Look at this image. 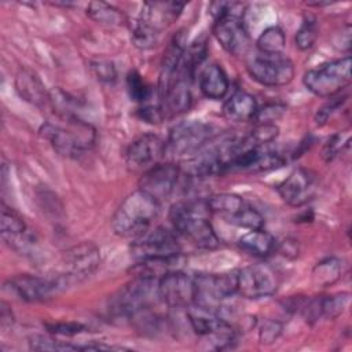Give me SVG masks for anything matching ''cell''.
I'll return each instance as SVG.
<instances>
[{
	"label": "cell",
	"mask_w": 352,
	"mask_h": 352,
	"mask_svg": "<svg viewBox=\"0 0 352 352\" xmlns=\"http://www.w3.org/2000/svg\"><path fill=\"white\" fill-rule=\"evenodd\" d=\"M349 143V136L348 135H342V133H337L334 136H331L327 143L324 144L323 148V157L326 161H331L338 153L340 150H342V147L345 144Z\"/></svg>",
	"instance_id": "obj_37"
},
{
	"label": "cell",
	"mask_w": 352,
	"mask_h": 352,
	"mask_svg": "<svg viewBox=\"0 0 352 352\" xmlns=\"http://www.w3.org/2000/svg\"><path fill=\"white\" fill-rule=\"evenodd\" d=\"M126 89L132 100L143 103L150 98V88L143 80V77L136 72L132 70L126 76Z\"/></svg>",
	"instance_id": "obj_32"
},
{
	"label": "cell",
	"mask_w": 352,
	"mask_h": 352,
	"mask_svg": "<svg viewBox=\"0 0 352 352\" xmlns=\"http://www.w3.org/2000/svg\"><path fill=\"white\" fill-rule=\"evenodd\" d=\"M194 304L217 311L226 298L236 293V271L221 274H197L194 276Z\"/></svg>",
	"instance_id": "obj_13"
},
{
	"label": "cell",
	"mask_w": 352,
	"mask_h": 352,
	"mask_svg": "<svg viewBox=\"0 0 352 352\" xmlns=\"http://www.w3.org/2000/svg\"><path fill=\"white\" fill-rule=\"evenodd\" d=\"M158 298L170 308H188L195 301L194 278L172 270L158 279Z\"/></svg>",
	"instance_id": "obj_16"
},
{
	"label": "cell",
	"mask_w": 352,
	"mask_h": 352,
	"mask_svg": "<svg viewBox=\"0 0 352 352\" xmlns=\"http://www.w3.org/2000/svg\"><path fill=\"white\" fill-rule=\"evenodd\" d=\"M92 70L95 72V76L100 81L111 82L116 80V67L111 62H104V60L92 62Z\"/></svg>",
	"instance_id": "obj_38"
},
{
	"label": "cell",
	"mask_w": 352,
	"mask_h": 352,
	"mask_svg": "<svg viewBox=\"0 0 352 352\" xmlns=\"http://www.w3.org/2000/svg\"><path fill=\"white\" fill-rule=\"evenodd\" d=\"M29 346L33 351H81L80 345L58 341L40 334H33L29 337Z\"/></svg>",
	"instance_id": "obj_31"
},
{
	"label": "cell",
	"mask_w": 352,
	"mask_h": 352,
	"mask_svg": "<svg viewBox=\"0 0 352 352\" xmlns=\"http://www.w3.org/2000/svg\"><path fill=\"white\" fill-rule=\"evenodd\" d=\"M239 248L256 257H267L276 249V239L264 228L249 230L238 241Z\"/></svg>",
	"instance_id": "obj_25"
},
{
	"label": "cell",
	"mask_w": 352,
	"mask_h": 352,
	"mask_svg": "<svg viewBox=\"0 0 352 352\" xmlns=\"http://www.w3.org/2000/svg\"><path fill=\"white\" fill-rule=\"evenodd\" d=\"M87 15L92 21L107 26L121 25L125 19L124 14L118 8L103 1H91L87 7Z\"/></svg>",
	"instance_id": "obj_28"
},
{
	"label": "cell",
	"mask_w": 352,
	"mask_h": 352,
	"mask_svg": "<svg viewBox=\"0 0 352 352\" xmlns=\"http://www.w3.org/2000/svg\"><path fill=\"white\" fill-rule=\"evenodd\" d=\"M40 135L66 158H80L96 140L95 128L78 116H56V120H48L41 125Z\"/></svg>",
	"instance_id": "obj_1"
},
{
	"label": "cell",
	"mask_w": 352,
	"mask_h": 352,
	"mask_svg": "<svg viewBox=\"0 0 352 352\" xmlns=\"http://www.w3.org/2000/svg\"><path fill=\"white\" fill-rule=\"evenodd\" d=\"M158 280L153 278L135 276L132 282L125 285L111 300V311L117 315L133 318L147 311L158 298Z\"/></svg>",
	"instance_id": "obj_11"
},
{
	"label": "cell",
	"mask_w": 352,
	"mask_h": 352,
	"mask_svg": "<svg viewBox=\"0 0 352 352\" xmlns=\"http://www.w3.org/2000/svg\"><path fill=\"white\" fill-rule=\"evenodd\" d=\"M214 16L213 34L221 47L232 55H241L248 48V33L243 25V6L235 1H214L210 4Z\"/></svg>",
	"instance_id": "obj_5"
},
{
	"label": "cell",
	"mask_w": 352,
	"mask_h": 352,
	"mask_svg": "<svg viewBox=\"0 0 352 352\" xmlns=\"http://www.w3.org/2000/svg\"><path fill=\"white\" fill-rule=\"evenodd\" d=\"M246 69L254 81L265 87H282L294 77V65L283 54H254L248 59Z\"/></svg>",
	"instance_id": "obj_12"
},
{
	"label": "cell",
	"mask_w": 352,
	"mask_h": 352,
	"mask_svg": "<svg viewBox=\"0 0 352 352\" xmlns=\"http://www.w3.org/2000/svg\"><path fill=\"white\" fill-rule=\"evenodd\" d=\"M278 289L275 272L263 264L248 265L236 271V293L249 300L272 296Z\"/></svg>",
	"instance_id": "obj_15"
},
{
	"label": "cell",
	"mask_w": 352,
	"mask_h": 352,
	"mask_svg": "<svg viewBox=\"0 0 352 352\" xmlns=\"http://www.w3.org/2000/svg\"><path fill=\"white\" fill-rule=\"evenodd\" d=\"M260 54L279 55L283 54L286 45V37L279 26H268L261 32L256 41Z\"/></svg>",
	"instance_id": "obj_27"
},
{
	"label": "cell",
	"mask_w": 352,
	"mask_h": 352,
	"mask_svg": "<svg viewBox=\"0 0 352 352\" xmlns=\"http://www.w3.org/2000/svg\"><path fill=\"white\" fill-rule=\"evenodd\" d=\"M257 102L253 95L246 91H235L224 103L223 114L227 120L234 122L253 121L257 113Z\"/></svg>",
	"instance_id": "obj_22"
},
{
	"label": "cell",
	"mask_w": 352,
	"mask_h": 352,
	"mask_svg": "<svg viewBox=\"0 0 352 352\" xmlns=\"http://www.w3.org/2000/svg\"><path fill=\"white\" fill-rule=\"evenodd\" d=\"M349 300H351V294L346 292L327 294V296H319L320 316L324 319H330V320L337 319L346 309Z\"/></svg>",
	"instance_id": "obj_29"
},
{
	"label": "cell",
	"mask_w": 352,
	"mask_h": 352,
	"mask_svg": "<svg viewBox=\"0 0 352 352\" xmlns=\"http://www.w3.org/2000/svg\"><path fill=\"white\" fill-rule=\"evenodd\" d=\"M210 213L208 204L201 201H180L170 206L169 220L173 230L188 239L199 249L213 250L220 242L208 217Z\"/></svg>",
	"instance_id": "obj_2"
},
{
	"label": "cell",
	"mask_w": 352,
	"mask_h": 352,
	"mask_svg": "<svg viewBox=\"0 0 352 352\" xmlns=\"http://www.w3.org/2000/svg\"><path fill=\"white\" fill-rule=\"evenodd\" d=\"M1 308H0V322H1V326L3 327H6V326H8V324H12V322H14V316H12V311L10 309V307L4 302V301H1V305H0Z\"/></svg>",
	"instance_id": "obj_41"
},
{
	"label": "cell",
	"mask_w": 352,
	"mask_h": 352,
	"mask_svg": "<svg viewBox=\"0 0 352 352\" xmlns=\"http://www.w3.org/2000/svg\"><path fill=\"white\" fill-rule=\"evenodd\" d=\"M26 231L28 227L22 216L3 204L0 217V232L3 241L16 249L18 246H22V241L26 238Z\"/></svg>",
	"instance_id": "obj_23"
},
{
	"label": "cell",
	"mask_w": 352,
	"mask_h": 352,
	"mask_svg": "<svg viewBox=\"0 0 352 352\" xmlns=\"http://www.w3.org/2000/svg\"><path fill=\"white\" fill-rule=\"evenodd\" d=\"M286 111V106L283 103H265L264 106L257 109L254 122L256 124H275L276 120H279L283 113Z\"/></svg>",
	"instance_id": "obj_33"
},
{
	"label": "cell",
	"mask_w": 352,
	"mask_h": 352,
	"mask_svg": "<svg viewBox=\"0 0 352 352\" xmlns=\"http://www.w3.org/2000/svg\"><path fill=\"white\" fill-rule=\"evenodd\" d=\"M15 88L19 96L36 106L50 102V92L45 89L38 74L30 69H21L15 77Z\"/></svg>",
	"instance_id": "obj_21"
},
{
	"label": "cell",
	"mask_w": 352,
	"mask_h": 352,
	"mask_svg": "<svg viewBox=\"0 0 352 352\" xmlns=\"http://www.w3.org/2000/svg\"><path fill=\"white\" fill-rule=\"evenodd\" d=\"M182 253V245L177 235L165 228H150L144 234L133 238L131 243V254L136 261L148 260H173Z\"/></svg>",
	"instance_id": "obj_8"
},
{
	"label": "cell",
	"mask_w": 352,
	"mask_h": 352,
	"mask_svg": "<svg viewBox=\"0 0 352 352\" xmlns=\"http://www.w3.org/2000/svg\"><path fill=\"white\" fill-rule=\"evenodd\" d=\"M47 330L51 334L72 337L85 330V326L77 322H55V323H45Z\"/></svg>",
	"instance_id": "obj_36"
},
{
	"label": "cell",
	"mask_w": 352,
	"mask_h": 352,
	"mask_svg": "<svg viewBox=\"0 0 352 352\" xmlns=\"http://www.w3.org/2000/svg\"><path fill=\"white\" fill-rule=\"evenodd\" d=\"M65 283L59 276L44 278L30 274H19L10 278L6 287L12 290L21 300L38 302L51 298Z\"/></svg>",
	"instance_id": "obj_18"
},
{
	"label": "cell",
	"mask_w": 352,
	"mask_h": 352,
	"mask_svg": "<svg viewBox=\"0 0 352 352\" xmlns=\"http://www.w3.org/2000/svg\"><path fill=\"white\" fill-rule=\"evenodd\" d=\"M165 155V142L155 133H143L128 146L125 151L126 165L133 169H148Z\"/></svg>",
	"instance_id": "obj_20"
},
{
	"label": "cell",
	"mask_w": 352,
	"mask_h": 352,
	"mask_svg": "<svg viewBox=\"0 0 352 352\" xmlns=\"http://www.w3.org/2000/svg\"><path fill=\"white\" fill-rule=\"evenodd\" d=\"M188 308L187 316L191 327L198 336L209 338V341H205L208 342L209 349L221 351L231 346L235 340V330L219 311L204 308L197 304H192Z\"/></svg>",
	"instance_id": "obj_7"
},
{
	"label": "cell",
	"mask_w": 352,
	"mask_h": 352,
	"mask_svg": "<svg viewBox=\"0 0 352 352\" xmlns=\"http://www.w3.org/2000/svg\"><path fill=\"white\" fill-rule=\"evenodd\" d=\"M160 206L161 204L138 188L116 210L111 219V228L120 236L136 238L151 228L160 214Z\"/></svg>",
	"instance_id": "obj_3"
},
{
	"label": "cell",
	"mask_w": 352,
	"mask_h": 352,
	"mask_svg": "<svg viewBox=\"0 0 352 352\" xmlns=\"http://www.w3.org/2000/svg\"><path fill=\"white\" fill-rule=\"evenodd\" d=\"M318 38V25L315 18L305 16L301 26L296 33V47L301 51H307L314 47Z\"/></svg>",
	"instance_id": "obj_30"
},
{
	"label": "cell",
	"mask_w": 352,
	"mask_h": 352,
	"mask_svg": "<svg viewBox=\"0 0 352 352\" xmlns=\"http://www.w3.org/2000/svg\"><path fill=\"white\" fill-rule=\"evenodd\" d=\"M342 102H344V99L341 100V99L338 98L337 100H331L330 103L324 104V106H323V107L316 113V117H315L316 124H318V125H323V124H326V121L329 120V117L331 116V113H333L334 110H337V109L342 104Z\"/></svg>",
	"instance_id": "obj_40"
},
{
	"label": "cell",
	"mask_w": 352,
	"mask_h": 352,
	"mask_svg": "<svg viewBox=\"0 0 352 352\" xmlns=\"http://www.w3.org/2000/svg\"><path fill=\"white\" fill-rule=\"evenodd\" d=\"M344 272V263L337 257H326L320 260L312 270L311 280L315 287L324 289L334 285Z\"/></svg>",
	"instance_id": "obj_26"
},
{
	"label": "cell",
	"mask_w": 352,
	"mask_h": 352,
	"mask_svg": "<svg viewBox=\"0 0 352 352\" xmlns=\"http://www.w3.org/2000/svg\"><path fill=\"white\" fill-rule=\"evenodd\" d=\"M62 275L60 280H78L92 275L100 264L99 248L92 242H81L65 250L60 258Z\"/></svg>",
	"instance_id": "obj_14"
},
{
	"label": "cell",
	"mask_w": 352,
	"mask_h": 352,
	"mask_svg": "<svg viewBox=\"0 0 352 352\" xmlns=\"http://www.w3.org/2000/svg\"><path fill=\"white\" fill-rule=\"evenodd\" d=\"M318 176L311 169H294L278 187L279 197L290 206H302L308 204L318 191Z\"/></svg>",
	"instance_id": "obj_19"
},
{
	"label": "cell",
	"mask_w": 352,
	"mask_h": 352,
	"mask_svg": "<svg viewBox=\"0 0 352 352\" xmlns=\"http://www.w3.org/2000/svg\"><path fill=\"white\" fill-rule=\"evenodd\" d=\"M139 117L147 122H153V124H158L164 120V114L162 110L158 106H153V104H144L143 107L139 109L138 111Z\"/></svg>",
	"instance_id": "obj_39"
},
{
	"label": "cell",
	"mask_w": 352,
	"mask_h": 352,
	"mask_svg": "<svg viewBox=\"0 0 352 352\" xmlns=\"http://www.w3.org/2000/svg\"><path fill=\"white\" fill-rule=\"evenodd\" d=\"M180 172V166L175 162L155 164L143 172L139 179L138 188L150 195L158 204H162L173 194Z\"/></svg>",
	"instance_id": "obj_17"
},
{
	"label": "cell",
	"mask_w": 352,
	"mask_h": 352,
	"mask_svg": "<svg viewBox=\"0 0 352 352\" xmlns=\"http://www.w3.org/2000/svg\"><path fill=\"white\" fill-rule=\"evenodd\" d=\"M228 78L219 65L206 66L199 74V89L208 99H221L228 91Z\"/></svg>",
	"instance_id": "obj_24"
},
{
	"label": "cell",
	"mask_w": 352,
	"mask_h": 352,
	"mask_svg": "<svg viewBox=\"0 0 352 352\" xmlns=\"http://www.w3.org/2000/svg\"><path fill=\"white\" fill-rule=\"evenodd\" d=\"M282 323L278 322V320H274V319H268L265 320L261 326H260V330H258V341L260 344H264V345H270L272 342H275L279 336L282 334Z\"/></svg>",
	"instance_id": "obj_35"
},
{
	"label": "cell",
	"mask_w": 352,
	"mask_h": 352,
	"mask_svg": "<svg viewBox=\"0 0 352 352\" xmlns=\"http://www.w3.org/2000/svg\"><path fill=\"white\" fill-rule=\"evenodd\" d=\"M184 3L147 1L132 29V41L140 50L153 48L161 32L169 28L182 14Z\"/></svg>",
	"instance_id": "obj_4"
},
{
	"label": "cell",
	"mask_w": 352,
	"mask_h": 352,
	"mask_svg": "<svg viewBox=\"0 0 352 352\" xmlns=\"http://www.w3.org/2000/svg\"><path fill=\"white\" fill-rule=\"evenodd\" d=\"M213 129L209 124L190 120L176 124L165 140V154L172 157H192L195 155L212 138Z\"/></svg>",
	"instance_id": "obj_10"
},
{
	"label": "cell",
	"mask_w": 352,
	"mask_h": 352,
	"mask_svg": "<svg viewBox=\"0 0 352 352\" xmlns=\"http://www.w3.org/2000/svg\"><path fill=\"white\" fill-rule=\"evenodd\" d=\"M206 204L210 213L220 216L230 224L248 230L264 227V217L261 213L241 195L231 192L214 194L208 198Z\"/></svg>",
	"instance_id": "obj_9"
},
{
	"label": "cell",
	"mask_w": 352,
	"mask_h": 352,
	"mask_svg": "<svg viewBox=\"0 0 352 352\" xmlns=\"http://www.w3.org/2000/svg\"><path fill=\"white\" fill-rule=\"evenodd\" d=\"M279 129L275 124H256L254 128L249 132V136L256 144L272 143L278 136Z\"/></svg>",
	"instance_id": "obj_34"
},
{
	"label": "cell",
	"mask_w": 352,
	"mask_h": 352,
	"mask_svg": "<svg viewBox=\"0 0 352 352\" xmlns=\"http://www.w3.org/2000/svg\"><path fill=\"white\" fill-rule=\"evenodd\" d=\"M351 56L346 55L308 70L302 82L308 91L320 98H330L351 84Z\"/></svg>",
	"instance_id": "obj_6"
}]
</instances>
